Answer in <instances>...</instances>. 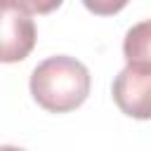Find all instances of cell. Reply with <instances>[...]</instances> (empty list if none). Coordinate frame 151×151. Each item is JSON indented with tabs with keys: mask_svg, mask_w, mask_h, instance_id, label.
Instances as JSON below:
<instances>
[{
	"mask_svg": "<svg viewBox=\"0 0 151 151\" xmlns=\"http://www.w3.org/2000/svg\"><path fill=\"white\" fill-rule=\"evenodd\" d=\"M90 71L76 57L57 54L40 61L28 80L31 94L50 113H68L83 106L90 94Z\"/></svg>",
	"mask_w": 151,
	"mask_h": 151,
	"instance_id": "6da1fadb",
	"label": "cell"
},
{
	"mask_svg": "<svg viewBox=\"0 0 151 151\" xmlns=\"http://www.w3.org/2000/svg\"><path fill=\"white\" fill-rule=\"evenodd\" d=\"M116 106L137 120H151V71L125 66L111 85Z\"/></svg>",
	"mask_w": 151,
	"mask_h": 151,
	"instance_id": "7a4b0ae2",
	"label": "cell"
},
{
	"mask_svg": "<svg viewBox=\"0 0 151 151\" xmlns=\"http://www.w3.org/2000/svg\"><path fill=\"white\" fill-rule=\"evenodd\" d=\"M35 45V24L31 14L17 9V7H5L2 5V52L0 59L5 64L21 61L31 54Z\"/></svg>",
	"mask_w": 151,
	"mask_h": 151,
	"instance_id": "3957f363",
	"label": "cell"
},
{
	"mask_svg": "<svg viewBox=\"0 0 151 151\" xmlns=\"http://www.w3.org/2000/svg\"><path fill=\"white\" fill-rule=\"evenodd\" d=\"M123 57L127 66L151 71V19L134 24L123 38Z\"/></svg>",
	"mask_w": 151,
	"mask_h": 151,
	"instance_id": "277c9868",
	"label": "cell"
},
{
	"mask_svg": "<svg viewBox=\"0 0 151 151\" xmlns=\"http://www.w3.org/2000/svg\"><path fill=\"white\" fill-rule=\"evenodd\" d=\"M64 0H0L5 7H17L26 14H50L57 7H61Z\"/></svg>",
	"mask_w": 151,
	"mask_h": 151,
	"instance_id": "5b68a950",
	"label": "cell"
},
{
	"mask_svg": "<svg viewBox=\"0 0 151 151\" xmlns=\"http://www.w3.org/2000/svg\"><path fill=\"white\" fill-rule=\"evenodd\" d=\"M130 0H83V5L87 7V12L97 14V17H111L118 14L120 9H125Z\"/></svg>",
	"mask_w": 151,
	"mask_h": 151,
	"instance_id": "8992f818",
	"label": "cell"
},
{
	"mask_svg": "<svg viewBox=\"0 0 151 151\" xmlns=\"http://www.w3.org/2000/svg\"><path fill=\"white\" fill-rule=\"evenodd\" d=\"M0 151H24V149H19V146H12V144H5Z\"/></svg>",
	"mask_w": 151,
	"mask_h": 151,
	"instance_id": "52a82bcc",
	"label": "cell"
}]
</instances>
